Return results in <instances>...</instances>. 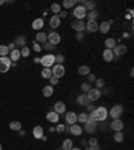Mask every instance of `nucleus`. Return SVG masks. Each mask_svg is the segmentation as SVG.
Instances as JSON below:
<instances>
[{
    "label": "nucleus",
    "instance_id": "nucleus-22",
    "mask_svg": "<svg viewBox=\"0 0 134 150\" xmlns=\"http://www.w3.org/2000/svg\"><path fill=\"white\" fill-rule=\"evenodd\" d=\"M82 131H83V129L80 127L79 125H71V130H70V134H72V135H80L82 134Z\"/></svg>",
    "mask_w": 134,
    "mask_h": 150
},
{
    "label": "nucleus",
    "instance_id": "nucleus-29",
    "mask_svg": "<svg viewBox=\"0 0 134 150\" xmlns=\"http://www.w3.org/2000/svg\"><path fill=\"white\" fill-rule=\"evenodd\" d=\"M86 18L89 19V20H97V18H98V11H89V12L86 13Z\"/></svg>",
    "mask_w": 134,
    "mask_h": 150
},
{
    "label": "nucleus",
    "instance_id": "nucleus-53",
    "mask_svg": "<svg viewBox=\"0 0 134 150\" xmlns=\"http://www.w3.org/2000/svg\"><path fill=\"white\" fill-rule=\"evenodd\" d=\"M7 47H8L9 51H12V50H15V43H9L8 46H7Z\"/></svg>",
    "mask_w": 134,
    "mask_h": 150
},
{
    "label": "nucleus",
    "instance_id": "nucleus-60",
    "mask_svg": "<svg viewBox=\"0 0 134 150\" xmlns=\"http://www.w3.org/2000/svg\"><path fill=\"white\" fill-rule=\"evenodd\" d=\"M56 150H63V149H62V147H58V149H56Z\"/></svg>",
    "mask_w": 134,
    "mask_h": 150
},
{
    "label": "nucleus",
    "instance_id": "nucleus-46",
    "mask_svg": "<svg viewBox=\"0 0 134 150\" xmlns=\"http://www.w3.org/2000/svg\"><path fill=\"white\" fill-rule=\"evenodd\" d=\"M58 82H59V79L58 78H56V76H51V78H50V84H51V86H55V84H58Z\"/></svg>",
    "mask_w": 134,
    "mask_h": 150
},
{
    "label": "nucleus",
    "instance_id": "nucleus-28",
    "mask_svg": "<svg viewBox=\"0 0 134 150\" xmlns=\"http://www.w3.org/2000/svg\"><path fill=\"white\" fill-rule=\"evenodd\" d=\"M105 46H106L107 50H113L115 47V39H113V38H109V39L105 40Z\"/></svg>",
    "mask_w": 134,
    "mask_h": 150
},
{
    "label": "nucleus",
    "instance_id": "nucleus-58",
    "mask_svg": "<svg viewBox=\"0 0 134 150\" xmlns=\"http://www.w3.org/2000/svg\"><path fill=\"white\" fill-rule=\"evenodd\" d=\"M85 150H93V147H90V146H87V147H86Z\"/></svg>",
    "mask_w": 134,
    "mask_h": 150
},
{
    "label": "nucleus",
    "instance_id": "nucleus-3",
    "mask_svg": "<svg viewBox=\"0 0 134 150\" xmlns=\"http://www.w3.org/2000/svg\"><path fill=\"white\" fill-rule=\"evenodd\" d=\"M12 67V62L8 56H0V72L4 74Z\"/></svg>",
    "mask_w": 134,
    "mask_h": 150
},
{
    "label": "nucleus",
    "instance_id": "nucleus-61",
    "mask_svg": "<svg viewBox=\"0 0 134 150\" xmlns=\"http://www.w3.org/2000/svg\"><path fill=\"white\" fill-rule=\"evenodd\" d=\"M0 150H3V147H1V143H0Z\"/></svg>",
    "mask_w": 134,
    "mask_h": 150
},
{
    "label": "nucleus",
    "instance_id": "nucleus-10",
    "mask_svg": "<svg viewBox=\"0 0 134 150\" xmlns=\"http://www.w3.org/2000/svg\"><path fill=\"white\" fill-rule=\"evenodd\" d=\"M71 27H72V30H75L76 32H83L86 30V24L83 20H74V22L71 23Z\"/></svg>",
    "mask_w": 134,
    "mask_h": 150
},
{
    "label": "nucleus",
    "instance_id": "nucleus-16",
    "mask_svg": "<svg viewBox=\"0 0 134 150\" xmlns=\"http://www.w3.org/2000/svg\"><path fill=\"white\" fill-rule=\"evenodd\" d=\"M60 20H62V19L59 18L58 15H54L52 18L50 19V22H48L50 27H51V28H58V27L60 26Z\"/></svg>",
    "mask_w": 134,
    "mask_h": 150
},
{
    "label": "nucleus",
    "instance_id": "nucleus-4",
    "mask_svg": "<svg viewBox=\"0 0 134 150\" xmlns=\"http://www.w3.org/2000/svg\"><path fill=\"white\" fill-rule=\"evenodd\" d=\"M122 113H123V107L121 106V105H115V106L111 107V110L109 111V114H110V117L114 119H118L122 115Z\"/></svg>",
    "mask_w": 134,
    "mask_h": 150
},
{
    "label": "nucleus",
    "instance_id": "nucleus-18",
    "mask_svg": "<svg viewBox=\"0 0 134 150\" xmlns=\"http://www.w3.org/2000/svg\"><path fill=\"white\" fill-rule=\"evenodd\" d=\"M32 135H34L36 139H42V137L44 135V133H43V127H42V126H35L34 130H32Z\"/></svg>",
    "mask_w": 134,
    "mask_h": 150
},
{
    "label": "nucleus",
    "instance_id": "nucleus-19",
    "mask_svg": "<svg viewBox=\"0 0 134 150\" xmlns=\"http://www.w3.org/2000/svg\"><path fill=\"white\" fill-rule=\"evenodd\" d=\"M76 102H78V105H80V106H87V105L90 103L89 98H87L86 94H80L79 97L76 98Z\"/></svg>",
    "mask_w": 134,
    "mask_h": 150
},
{
    "label": "nucleus",
    "instance_id": "nucleus-56",
    "mask_svg": "<svg viewBox=\"0 0 134 150\" xmlns=\"http://www.w3.org/2000/svg\"><path fill=\"white\" fill-rule=\"evenodd\" d=\"M99 149H101V147H99V145H97V146H94V147H93V150H99Z\"/></svg>",
    "mask_w": 134,
    "mask_h": 150
},
{
    "label": "nucleus",
    "instance_id": "nucleus-49",
    "mask_svg": "<svg viewBox=\"0 0 134 150\" xmlns=\"http://www.w3.org/2000/svg\"><path fill=\"white\" fill-rule=\"evenodd\" d=\"M40 50H42V46H40L39 43L34 42V51H35V52H40Z\"/></svg>",
    "mask_w": 134,
    "mask_h": 150
},
{
    "label": "nucleus",
    "instance_id": "nucleus-50",
    "mask_svg": "<svg viewBox=\"0 0 134 150\" xmlns=\"http://www.w3.org/2000/svg\"><path fill=\"white\" fill-rule=\"evenodd\" d=\"M83 38H85L83 32H76V40H83Z\"/></svg>",
    "mask_w": 134,
    "mask_h": 150
},
{
    "label": "nucleus",
    "instance_id": "nucleus-36",
    "mask_svg": "<svg viewBox=\"0 0 134 150\" xmlns=\"http://www.w3.org/2000/svg\"><path fill=\"white\" fill-rule=\"evenodd\" d=\"M75 4H76V0H64V1H63V7L66 9L71 8L72 5H75Z\"/></svg>",
    "mask_w": 134,
    "mask_h": 150
},
{
    "label": "nucleus",
    "instance_id": "nucleus-25",
    "mask_svg": "<svg viewBox=\"0 0 134 150\" xmlns=\"http://www.w3.org/2000/svg\"><path fill=\"white\" fill-rule=\"evenodd\" d=\"M36 43H47V34L44 32H38L36 34Z\"/></svg>",
    "mask_w": 134,
    "mask_h": 150
},
{
    "label": "nucleus",
    "instance_id": "nucleus-15",
    "mask_svg": "<svg viewBox=\"0 0 134 150\" xmlns=\"http://www.w3.org/2000/svg\"><path fill=\"white\" fill-rule=\"evenodd\" d=\"M98 23L97 20H89V22L86 23V28H87V31L89 32H97L98 31Z\"/></svg>",
    "mask_w": 134,
    "mask_h": 150
},
{
    "label": "nucleus",
    "instance_id": "nucleus-12",
    "mask_svg": "<svg viewBox=\"0 0 134 150\" xmlns=\"http://www.w3.org/2000/svg\"><path fill=\"white\" fill-rule=\"evenodd\" d=\"M66 122H67V125H75L76 122H78V115H76L74 111H67Z\"/></svg>",
    "mask_w": 134,
    "mask_h": 150
},
{
    "label": "nucleus",
    "instance_id": "nucleus-2",
    "mask_svg": "<svg viewBox=\"0 0 134 150\" xmlns=\"http://www.w3.org/2000/svg\"><path fill=\"white\" fill-rule=\"evenodd\" d=\"M40 64L43 66V68H51L52 64H55V55L52 54H47L40 58Z\"/></svg>",
    "mask_w": 134,
    "mask_h": 150
},
{
    "label": "nucleus",
    "instance_id": "nucleus-48",
    "mask_svg": "<svg viewBox=\"0 0 134 150\" xmlns=\"http://www.w3.org/2000/svg\"><path fill=\"white\" fill-rule=\"evenodd\" d=\"M55 131L59 133V134H62V133L64 131V125H58V126L55 127Z\"/></svg>",
    "mask_w": 134,
    "mask_h": 150
},
{
    "label": "nucleus",
    "instance_id": "nucleus-54",
    "mask_svg": "<svg viewBox=\"0 0 134 150\" xmlns=\"http://www.w3.org/2000/svg\"><path fill=\"white\" fill-rule=\"evenodd\" d=\"M19 134H20L22 137H24V135H26V131H24V130H19Z\"/></svg>",
    "mask_w": 134,
    "mask_h": 150
},
{
    "label": "nucleus",
    "instance_id": "nucleus-40",
    "mask_svg": "<svg viewBox=\"0 0 134 150\" xmlns=\"http://www.w3.org/2000/svg\"><path fill=\"white\" fill-rule=\"evenodd\" d=\"M80 88H82V91H83V94H85V93H89V91L93 87H91V84H90V83H87V82H86V83L80 84Z\"/></svg>",
    "mask_w": 134,
    "mask_h": 150
},
{
    "label": "nucleus",
    "instance_id": "nucleus-13",
    "mask_svg": "<svg viewBox=\"0 0 134 150\" xmlns=\"http://www.w3.org/2000/svg\"><path fill=\"white\" fill-rule=\"evenodd\" d=\"M110 129H113L114 131H122V129H123V122H122L119 118L113 119V122L110 123Z\"/></svg>",
    "mask_w": 134,
    "mask_h": 150
},
{
    "label": "nucleus",
    "instance_id": "nucleus-43",
    "mask_svg": "<svg viewBox=\"0 0 134 150\" xmlns=\"http://www.w3.org/2000/svg\"><path fill=\"white\" fill-rule=\"evenodd\" d=\"M95 86H97L98 90L103 88V87H105V80H103V79H95Z\"/></svg>",
    "mask_w": 134,
    "mask_h": 150
},
{
    "label": "nucleus",
    "instance_id": "nucleus-57",
    "mask_svg": "<svg viewBox=\"0 0 134 150\" xmlns=\"http://www.w3.org/2000/svg\"><path fill=\"white\" fill-rule=\"evenodd\" d=\"M5 3V0H0V5H3Z\"/></svg>",
    "mask_w": 134,
    "mask_h": 150
},
{
    "label": "nucleus",
    "instance_id": "nucleus-51",
    "mask_svg": "<svg viewBox=\"0 0 134 150\" xmlns=\"http://www.w3.org/2000/svg\"><path fill=\"white\" fill-rule=\"evenodd\" d=\"M67 15H68V13H67V11H60V12H59V18L62 19V18H67Z\"/></svg>",
    "mask_w": 134,
    "mask_h": 150
},
{
    "label": "nucleus",
    "instance_id": "nucleus-52",
    "mask_svg": "<svg viewBox=\"0 0 134 150\" xmlns=\"http://www.w3.org/2000/svg\"><path fill=\"white\" fill-rule=\"evenodd\" d=\"M95 110V109H94V105H87V111H90V113H91V111H94Z\"/></svg>",
    "mask_w": 134,
    "mask_h": 150
},
{
    "label": "nucleus",
    "instance_id": "nucleus-39",
    "mask_svg": "<svg viewBox=\"0 0 134 150\" xmlns=\"http://www.w3.org/2000/svg\"><path fill=\"white\" fill-rule=\"evenodd\" d=\"M51 11H52L55 15H59V12H60L62 9H60V5H59L58 3H54V4H51Z\"/></svg>",
    "mask_w": 134,
    "mask_h": 150
},
{
    "label": "nucleus",
    "instance_id": "nucleus-33",
    "mask_svg": "<svg viewBox=\"0 0 134 150\" xmlns=\"http://www.w3.org/2000/svg\"><path fill=\"white\" fill-rule=\"evenodd\" d=\"M42 76H43L44 79H50V78L52 76V71H51V68H43V70H42Z\"/></svg>",
    "mask_w": 134,
    "mask_h": 150
},
{
    "label": "nucleus",
    "instance_id": "nucleus-8",
    "mask_svg": "<svg viewBox=\"0 0 134 150\" xmlns=\"http://www.w3.org/2000/svg\"><path fill=\"white\" fill-rule=\"evenodd\" d=\"M86 95H87V98H89L90 102H94V101H98L102 94H101V90H98V88H91Z\"/></svg>",
    "mask_w": 134,
    "mask_h": 150
},
{
    "label": "nucleus",
    "instance_id": "nucleus-35",
    "mask_svg": "<svg viewBox=\"0 0 134 150\" xmlns=\"http://www.w3.org/2000/svg\"><path fill=\"white\" fill-rule=\"evenodd\" d=\"M87 121H89V114L82 113V114L78 115V122H80V123H86Z\"/></svg>",
    "mask_w": 134,
    "mask_h": 150
},
{
    "label": "nucleus",
    "instance_id": "nucleus-45",
    "mask_svg": "<svg viewBox=\"0 0 134 150\" xmlns=\"http://www.w3.org/2000/svg\"><path fill=\"white\" fill-rule=\"evenodd\" d=\"M86 76H87V83H93V82H95V79H97L94 74H89V75H86Z\"/></svg>",
    "mask_w": 134,
    "mask_h": 150
},
{
    "label": "nucleus",
    "instance_id": "nucleus-24",
    "mask_svg": "<svg viewBox=\"0 0 134 150\" xmlns=\"http://www.w3.org/2000/svg\"><path fill=\"white\" fill-rule=\"evenodd\" d=\"M98 30H99V32H102V34H107V32L110 31V24L107 22H102L98 26Z\"/></svg>",
    "mask_w": 134,
    "mask_h": 150
},
{
    "label": "nucleus",
    "instance_id": "nucleus-59",
    "mask_svg": "<svg viewBox=\"0 0 134 150\" xmlns=\"http://www.w3.org/2000/svg\"><path fill=\"white\" fill-rule=\"evenodd\" d=\"M71 150H80V149H79V147H72Z\"/></svg>",
    "mask_w": 134,
    "mask_h": 150
},
{
    "label": "nucleus",
    "instance_id": "nucleus-41",
    "mask_svg": "<svg viewBox=\"0 0 134 150\" xmlns=\"http://www.w3.org/2000/svg\"><path fill=\"white\" fill-rule=\"evenodd\" d=\"M20 55H22L23 58H28L30 56V48H28L27 46H24V47L20 50Z\"/></svg>",
    "mask_w": 134,
    "mask_h": 150
},
{
    "label": "nucleus",
    "instance_id": "nucleus-11",
    "mask_svg": "<svg viewBox=\"0 0 134 150\" xmlns=\"http://www.w3.org/2000/svg\"><path fill=\"white\" fill-rule=\"evenodd\" d=\"M98 129V122H95V121H87L85 123V131L86 133H90V134H93L95 130Z\"/></svg>",
    "mask_w": 134,
    "mask_h": 150
},
{
    "label": "nucleus",
    "instance_id": "nucleus-27",
    "mask_svg": "<svg viewBox=\"0 0 134 150\" xmlns=\"http://www.w3.org/2000/svg\"><path fill=\"white\" fill-rule=\"evenodd\" d=\"M9 129L13 130V131H19V130H22V123L18 122V121H12V122L9 123Z\"/></svg>",
    "mask_w": 134,
    "mask_h": 150
},
{
    "label": "nucleus",
    "instance_id": "nucleus-7",
    "mask_svg": "<svg viewBox=\"0 0 134 150\" xmlns=\"http://www.w3.org/2000/svg\"><path fill=\"white\" fill-rule=\"evenodd\" d=\"M52 75L54 76H56V78H62L63 75L66 74V70H64V67H63V64H55V66H52Z\"/></svg>",
    "mask_w": 134,
    "mask_h": 150
},
{
    "label": "nucleus",
    "instance_id": "nucleus-21",
    "mask_svg": "<svg viewBox=\"0 0 134 150\" xmlns=\"http://www.w3.org/2000/svg\"><path fill=\"white\" fill-rule=\"evenodd\" d=\"M103 59H105V62H111L113 59H114V54H113V50H105L103 51Z\"/></svg>",
    "mask_w": 134,
    "mask_h": 150
},
{
    "label": "nucleus",
    "instance_id": "nucleus-23",
    "mask_svg": "<svg viewBox=\"0 0 134 150\" xmlns=\"http://www.w3.org/2000/svg\"><path fill=\"white\" fill-rule=\"evenodd\" d=\"M43 26H44V22H43V19H40V18L35 19V20L32 22V28H34V30H42Z\"/></svg>",
    "mask_w": 134,
    "mask_h": 150
},
{
    "label": "nucleus",
    "instance_id": "nucleus-1",
    "mask_svg": "<svg viewBox=\"0 0 134 150\" xmlns=\"http://www.w3.org/2000/svg\"><path fill=\"white\" fill-rule=\"evenodd\" d=\"M107 115H109V111L106 110V107H97L94 111H91L89 114V119L90 121H95V122H103L106 121Z\"/></svg>",
    "mask_w": 134,
    "mask_h": 150
},
{
    "label": "nucleus",
    "instance_id": "nucleus-47",
    "mask_svg": "<svg viewBox=\"0 0 134 150\" xmlns=\"http://www.w3.org/2000/svg\"><path fill=\"white\" fill-rule=\"evenodd\" d=\"M42 48L44 50H55V46H52L51 43H43V47Z\"/></svg>",
    "mask_w": 134,
    "mask_h": 150
},
{
    "label": "nucleus",
    "instance_id": "nucleus-37",
    "mask_svg": "<svg viewBox=\"0 0 134 150\" xmlns=\"http://www.w3.org/2000/svg\"><path fill=\"white\" fill-rule=\"evenodd\" d=\"M114 141L118 142V143H121V142L123 141V133L122 131H115V134H114Z\"/></svg>",
    "mask_w": 134,
    "mask_h": 150
},
{
    "label": "nucleus",
    "instance_id": "nucleus-34",
    "mask_svg": "<svg viewBox=\"0 0 134 150\" xmlns=\"http://www.w3.org/2000/svg\"><path fill=\"white\" fill-rule=\"evenodd\" d=\"M78 72H79V75H89L90 67L89 66H80L79 68H78Z\"/></svg>",
    "mask_w": 134,
    "mask_h": 150
},
{
    "label": "nucleus",
    "instance_id": "nucleus-17",
    "mask_svg": "<svg viewBox=\"0 0 134 150\" xmlns=\"http://www.w3.org/2000/svg\"><path fill=\"white\" fill-rule=\"evenodd\" d=\"M46 118H47V121L51 122V123H56L59 121V114H56L55 111H50V113H47Z\"/></svg>",
    "mask_w": 134,
    "mask_h": 150
},
{
    "label": "nucleus",
    "instance_id": "nucleus-55",
    "mask_svg": "<svg viewBox=\"0 0 134 150\" xmlns=\"http://www.w3.org/2000/svg\"><path fill=\"white\" fill-rule=\"evenodd\" d=\"M80 143H82L83 146H87V141H83V139H82V141H80Z\"/></svg>",
    "mask_w": 134,
    "mask_h": 150
},
{
    "label": "nucleus",
    "instance_id": "nucleus-9",
    "mask_svg": "<svg viewBox=\"0 0 134 150\" xmlns=\"http://www.w3.org/2000/svg\"><path fill=\"white\" fill-rule=\"evenodd\" d=\"M60 35H59L58 32H50L48 35H47V40H48V43H51L52 46H56V44L60 43Z\"/></svg>",
    "mask_w": 134,
    "mask_h": 150
},
{
    "label": "nucleus",
    "instance_id": "nucleus-42",
    "mask_svg": "<svg viewBox=\"0 0 134 150\" xmlns=\"http://www.w3.org/2000/svg\"><path fill=\"white\" fill-rule=\"evenodd\" d=\"M63 62H64V56H63L62 54L55 55V64H63Z\"/></svg>",
    "mask_w": 134,
    "mask_h": 150
},
{
    "label": "nucleus",
    "instance_id": "nucleus-5",
    "mask_svg": "<svg viewBox=\"0 0 134 150\" xmlns=\"http://www.w3.org/2000/svg\"><path fill=\"white\" fill-rule=\"evenodd\" d=\"M86 13H87V11H86L85 7H82V5H78V7H75V9H74V16H75L76 20H83V19L86 18Z\"/></svg>",
    "mask_w": 134,
    "mask_h": 150
},
{
    "label": "nucleus",
    "instance_id": "nucleus-44",
    "mask_svg": "<svg viewBox=\"0 0 134 150\" xmlns=\"http://www.w3.org/2000/svg\"><path fill=\"white\" fill-rule=\"evenodd\" d=\"M87 145H90V147H94V146H97L98 145V139L97 138H90L89 142H87Z\"/></svg>",
    "mask_w": 134,
    "mask_h": 150
},
{
    "label": "nucleus",
    "instance_id": "nucleus-26",
    "mask_svg": "<svg viewBox=\"0 0 134 150\" xmlns=\"http://www.w3.org/2000/svg\"><path fill=\"white\" fill-rule=\"evenodd\" d=\"M52 94H54V87L51 86V84H48V86H44V87H43V95H44L46 98H50Z\"/></svg>",
    "mask_w": 134,
    "mask_h": 150
},
{
    "label": "nucleus",
    "instance_id": "nucleus-6",
    "mask_svg": "<svg viewBox=\"0 0 134 150\" xmlns=\"http://www.w3.org/2000/svg\"><path fill=\"white\" fill-rule=\"evenodd\" d=\"M127 52V47H126L125 44H115V47L113 48V54H114V56H122V55H125Z\"/></svg>",
    "mask_w": 134,
    "mask_h": 150
},
{
    "label": "nucleus",
    "instance_id": "nucleus-31",
    "mask_svg": "<svg viewBox=\"0 0 134 150\" xmlns=\"http://www.w3.org/2000/svg\"><path fill=\"white\" fill-rule=\"evenodd\" d=\"M62 149L63 150H71L72 149V141L71 139H64L62 143Z\"/></svg>",
    "mask_w": 134,
    "mask_h": 150
},
{
    "label": "nucleus",
    "instance_id": "nucleus-30",
    "mask_svg": "<svg viewBox=\"0 0 134 150\" xmlns=\"http://www.w3.org/2000/svg\"><path fill=\"white\" fill-rule=\"evenodd\" d=\"M95 1H85V4H83V7H85L86 11H94L95 9Z\"/></svg>",
    "mask_w": 134,
    "mask_h": 150
},
{
    "label": "nucleus",
    "instance_id": "nucleus-38",
    "mask_svg": "<svg viewBox=\"0 0 134 150\" xmlns=\"http://www.w3.org/2000/svg\"><path fill=\"white\" fill-rule=\"evenodd\" d=\"M9 52V50L7 46H4V44H1L0 46V56H7Z\"/></svg>",
    "mask_w": 134,
    "mask_h": 150
},
{
    "label": "nucleus",
    "instance_id": "nucleus-20",
    "mask_svg": "<svg viewBox=\"0 0 134 150\" xmlns=\"http://www.w3.org/2000/svg\"><path fill=\"white\" fill-rule=\"evenodd\" d=\"M22 56V55H20V51H19V50H12V51H9V59H11V62L12 63H15L16 62V60H19V58Z\"/></svg>",
    "mask_w": 134,
    "mask_h": 150
},
{
    "label": "nucleus",
    "instance_id": "nucleus-14",
    "mask_svg": "<svg viewBox=\"0 0 134 150\" xmlns=\"http://www.w3.org/2000/svg\"><path fill=\"white\" fill-rule=\"evenodd\" d=\"M54 111L56 113V114H63V113H66V103L62 101L56 102L55 105H54Z\"/></svg>",
    "mask_w": 134,
    "mask_h": 150
},
{
    "label": "nucleus",
    "instance_id": "nucleus-32",
    "mask_svg": "<svg viewBox=\"0 0 134 150\" xmlns=\"http://www.w3.org/2000/svg\"><path fill=\"white\" fill-rule=\"evenodd\" d=\"M22 46V47H24L26 46V36H23V35H19L18 38H16V40H15V46Z\"/></svg>",
    "mask_w": 134,
    "mask_h": 150
}]
</instances>
